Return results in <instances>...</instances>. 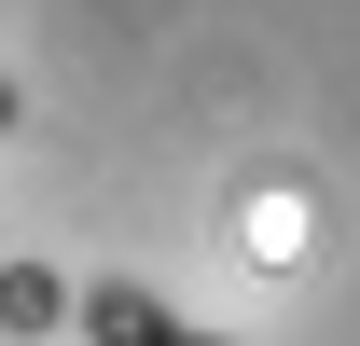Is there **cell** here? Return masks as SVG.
Returning a JSON list of instances; mask_svg holds the SVG:
<instances>
[{"label": "cell", "instance_id": "1", "mask_svg": "<svg viewBox=\"0 0 360 346\" xmlns=\"http://www.w3.org/2000/svg\"><path fill=\"white\" fill-rule=\"evenodd\" d=\"M0 125H14V84H0Z\"/></svg>", "mask_w": 360, "mask_h": 346}]
</instances>
